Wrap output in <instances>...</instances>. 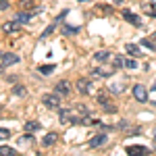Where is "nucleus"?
Masks as SVG:
<instances>
[{
  "label": "nucleus",
  "instance_id": "nucleus-5",
  "mask_svg": "<svg viewBox=\"0 0 156 156\" xmlns=\"http://www.w3.org/2000/svg\"><path fill=\"white\" fill-rule=\"evenodd\" d=\"M75 87H77V92H79V94H92V79L81 77V79H77V81H75Z\"/></svg>",
  "mask_w": 156,
  "mask_h": 156
},
{
  "label": "nucleus",
  "instance_id": "nucleus-19",
  "mask_svg": "<svg viewBox=\"0 0 156 156\" xmlns=\"http://www.w3.org/2000/svg\"><path fill=\"white\" fill-rule=\"evenodd\" d=\"M77 31H79L77 25H62V34H65V36H73V34H77Z\"/></svg>",
  "mask_w": 156,
  "mask_h": 156
},
{
  "label": "nucleus",
  "instance_id": "nucleus-28",
  "mask_svg": "<svg viewBox=\"0 0 156 156\" xmlns=\"http://www.w3.org/2000/svg\"><path fill=\"white\" fill-rule=\"evenodd\" d=\"M0 152H2V156H15V150L12 148H6V146H2Z\"/></svg>",
  "mask_w": 156,
  "mask_h": 156
},
{
  "label": "nucleus",
  "instance_id": "nucleus-21",
  "mask_svg": "<svg viewBox=\"0 0 156 156\" xmlns=\"http://www.w3.org/2000/svg\"><path fill=\"white\" fill-rule=\"evenodd\" d=\"M29 19H31V15H29V12H25V11H21L19 15H17V21H19L21 25H25L27 21H29Z\"/></svg>",
  "mask_w": 156,
  "mask_h": 156
},
{
  "label": "nucleus",
  "instance_id": "nucleus-33",
  "mask_svg": "<svg viewBox=\"0 0 156 156\" xmlns=\"http://www.w3.org/2000/svg\"><path fill=\"white\" fill-rule=\"evenodd\" d=\"M0 9L6 11V9H9V2H6V0H0Z\"/></svg>",
  "mask_w": 156,
  "mask_h": 156
},
{
  "label": "nucleus",
  "instance_id": "nucleus-31",
  "mask_svg": "<svg viewBox=\"0 0 156 156\" xmlns=\"http://www.w3.org/2000/svg\"><path fill=\"white\" fill-rule=\"evenodd\" d=\"M0 137H2V140H9V137H11V131L2 127V129H0Z\"/></svg>",
  "mask_w": 156,
  "mask_h": 156
},
{
  "label": "nucleus",
  "instance_id": "nucleus-10",
  "mask_svg": "<svg viewBox=\"0 0 156 156\" xmlns=\"http://www.w3.org/2000/svg\"><path fill=\"white\" fill-rule=\"evenodd\" d=\"M17 62H19L17 54H12V52H4L2 54V69H6L9 65H17Z\"/></svg>",
  "mask_w": 156,
  "mask_h": 156
},
{
  "label": "nucleus",
  "instance_id": "nucleus-34",
  "mask_svg": "<svg viewBox=\"0 0 156 156\" xmlns=\"http://www.w3.org/2000/svg\"><path fill=\"white\" fill-rule=\"evenodd\" d=\"M117 127H119V129H127V123H125V121H121V123L117 125Z\"/></svg>",
  "mask_w": 156,
  "mask_h": 156
},
{
  "label": "nucleus",
  "instance_id": "nucleus-27",
  "mask_svg": "<svg viewBox=\"0 0 156 156\" xmlns=\"http://www.w3.org/2000/svg\"><path fill=\"white\" fill-rule=\"evenodd\" d=\"M115 67H125V56H115Z\"/></svg>",
  "mask_w": 156,
  "mask_h": 156
},
{
  "label": "nucleus",
  "instance_id": "nucleus-32",
  "mask_svg": "<svg viewBox=\"0 0 156 156\" xmlns=\"http://www.w3.org/2000/svg\"><path fill=\"white\" fill-rule=\"evenodd\" d=\"M21 6L23 9H31V0H21Z\"/></svg>",
  "mask_w": 156,
  "mask_h": 156
},
{
  "label": "nucleus",
  "instance_id": "nucleus-7",
  "mask_svg": "<svg viewBox=\"0 0 156 156\" xmlns=\"http://www.w3.org/2000/svg\"><path fill=\"white\" fill-rule=\"evenodd\" d=\"M121 15H123V19H125L127 23L135 25V27H142V19H140V17H137V15H135L133 11H129V9H125V11L121 12Z\"/></svg>",
  "mask_w": 156,
  "mask_h": 156
},
{
  "label": "nucleus",
  "instance_id": "nucleus-3",
  "mask_svg": "<svg viewBox=\"0 0 156 156\" xmlns=\"http://www.w3.org/2000/svg\"><path fill=\"white\" fill-rule=\"evenodd\" d=\"M58 117L62 125H73L75 123V112L73 108H58Z\"/></svg>",
  "mask_w": 156,
  "mask_h": 156
},
{
  "label": "nucleus",
  "instance_id": "nucleus-15",
  "mask_svg": "<svg viewBox=\"0 0 156 156\" xmlns=\"http://www.w3.org/2000/svg\"><path fill=\"white\" fill-rule=\"evenodd\" d=\"M108 58H110L108 50H98L96 54H94V60H98V62H108Z\"/></svg>",
  "mask_w": 156,
  "mask_h": 156
},
{
  "label": "nucleus",
  "instance_id": "nucleus-17",
  "mask_svg": "<svg viewBox=\"0 0 156 156\" xmlns=\"http://www.w3.org/2000/svg\"><path fill=\"white\" fill-rule=\"evenodd\" d=\"M125 50H127L131 56H140V54H142V48H140V46H135V44H131V42H129V44H125Z\"/></svg>",
  "mask_w": 156,
  "mask_h": 156
},
{
  "label": "nucleus",
  "instance_id": "nucleus-18",
  "mask_svg": "<svg viewBox=\"0 0 156 156\" xmlns=\"http://www.w3.org/2000/svg\"><path fill=\"white\" fill-rule=\"evenodd\" d=\"M37 129H40V123H37V121H27V123H25V131L27 133H34V131H37Z\"/></svg>",
  "mask_w": 156,
  "mask_h": 156
},
{
  "label": "nucleus",
  "instance_id": "nucleus-36",
  "mask_svg": "<svg viewBox=\"0 0 156 156\" xmlns=\"http://www.w3.org/2000/svg\"><path fill=\"white\" fill-rule=\"evenodd\" d=\"M152 37H154V40H156V31H154V34H152Z\"/></svg>",
  "mask_w": 156,
  "mask_h": 156
},
{
  "label": "nucleus",
  "instance_id": "nucleus-22",
  "mask_svg": "<svg viewBox=\"0 0 156 156\" xmlns=\"http://www.w3.org/2000/svg\"><path fill=\"white\" fill-rule=\"evenodd\" d=\"M19 144H23V146L34 144V135H29V133H27V135H21V137H19Z\"/></svg>",
  "mask_w": 156,
  "mask_h": 156
},
{
  "label": "nucleus",
  "instance_id": "nucleus-2",
  "mask_svg": "<svg viewBox=\"0 0 156 156\" xmlns=\"http://www.w3.org/2000/svg\"><path fill=\"white\" fill-rule=\"evenodd\" d=\"M115 71H117L115 65H102V67H96V69L92 71V75H94V77H112Z\"/></svg>",
  "mask_w": 156,
  "mask_h": 156
},
{
  "label": "nucleus",
  "instance_id": "nucleus-12",
  "mask_svg": "<svg viewBox=\"0 0 156 156\" xmlns=\"http://www.w3.org/2000/svg\"><path fill=\"white\" fill-rule=\"evenodd\" d=\"M19 27H21V23H19L17 19H15V21H6V23L2 25V29H4V34H12V31H17Z\"/></svg>",
  "mask_w": 156,
  "mask_h": 156
},
{
  "label": "nucleus",
  "instance_id": "nucleus-37",
  "mask_svg": "<svg viewBox=\"0 0 156 156\" xmlns=\"http://www.w3.org/2000/svg\"><path fill=\"white\" fill-rule=\"evenodd\" d=\"M154 140H156V131H154Z\"/></svg>",
  "mask_w": 156,
  "mask_h": 156
},
{
  "label": "nucleus",
  "instance_id": "nucleus-23",
  "mask_svg": "<svg viewBox=\"0 0 156 156\" xmlns=\"http://www.w3.org/2000/svg\"><path fill=\"white\" fill-rule=\"evenodd\" d=\"M125 67L127 69H137L140 65H137V60H133V58H125Z\"/></svg>",
  "mask_w": 156,
  "mask_h": 156
},
{
  "label": "nucleus",
  "instance_id": "nucleus-1",
  "mask_svg": "<svg viewBox=\"0 0 156 156\" xmlns=\"http://www.w3.org/2000/svg\"><path fill=\"white\" fill-rule=\"evenodd\" d=\"M60 98L62 96H58L56 92H54V94H44V96H42V104L48 108V110H58L60 108Z\"/></svg>",
  "mask_w": 156,
  "mask_h": 156
},
{
  "label": "nucleus",
  "instance_id": "nucleus-20",
  "mask_svg": "<svg viewBox=\"0 0 156 156\" xmlns=\"http://www.w3.org/2000/svg\"><path fill=\"white\" fill-rule=\"evenodd\" d=\"M54 69H56L54 65H40V67H37V71L42 73V75H50V73L54 71Z\"/></svg>",
  "mask_w": 156,
  "mask_h": 156
},
{
  "label": "nucleus",
  "instance_id": "nucleus-38",
  "mask_svg": "<svg viewBox=\"0 0 156 156\" xmlns=\"http://www.w3.org/2000/svg\"><path fill=\"white\" fill-rule=\"evenodd\" d=\"M152 2H154V4H156V0H152Z\"/></svg>",
  "mask_w": 156,
  "mask_h": 156
},
{
  "label": "nucleus",
  "instance_id": "nucleus-29",
  "mask_svg": "<svg viewBox=\"0 0 156 156\" xmlns=\"http://www.w3.org/2000/svg\"><path fill=\"white\" fill-rule=\"evenodd\" d=\"M104 112H110V115H115V112H117V106H115V104H104Z\"/></svg>",
  "mask_w": 156,
  "mask_h": 156
},
{
  "label": "nucleus",
  "instance_id": "nucleus-6",
  "mask_svg": "<svg viewBox=\"0 0 156 156\" xmlns=\"http://www.w3.org/2000/svg\"><path fill=\"white\" fill-rule=\"evenodd\" d=\"M131 92H133V98H135L137 102H148V90H146L142 83H135Z\"/></svg>",
  "mask_w": 156,
  "mask_h": 156
},
{
  "label": "nucleus",
  "instance_id": "nucleus-8",
  "mask_svg": "<svg viewBox=\"0 0 156 156\" xmlns=\"http://www.w3.org/2000/svg\"><path fill=\"white\" fill-rule=\"evenodd\" d=\"M125 90H127V81H125V79H123V81H115V83L108 85V92L115 94V96H117V94H123Z\"/></svg>",
  "mask_w": 156,
  "mask_h": 156
},
{
  "label": "nucleus",
  "instance_id": "nucleus-35",
  "mask_svg": "<svg viewBox=\"0 0 156 156\" xmlns=\"http://www.w3.org/2000/svg\"><path fill=\"white\" fill-rule=\"evenodd\" d=\"M112 2H117V4H121V2H123V0H112Z\"/></svg>",
  "mask_w": 156,
  "mask_h": 156
},
{
  "label": "nucleus",
  "instance_id": "nucleus-4",
  "mask_svg": "<svg viewBox=\"0 0 156 156\" xmlns=\"http://www.w3.org/2000/svg\"><path fill=\"white\" fill-rule=\"evenodd\" d=\"M73 112H75V123H83L90 117V110H87L85 104H75L73 106Z\"/></svg>",
  "mask_w": 156,
  "mask_h": 156
},
{
  "label": "nucleus",
  "instance_id": "nucleus-30",
  "mask_svg": "<svg viewBox=\"0 0 156 156\" xmlns=\"http://www.w3.org/2000/svg\"><path fill=\"white\" fill-rule=\"evenodd\" d=\"M54 27H56V23H52V25H48V27H46V31H44V34H42V37H48L50 34H52V31H54Z\"/></svg>",
  "mask_w": 156,
  "mask_h": 156
},
{
  "label": "nucleus",
  "instance_id": "nucleus-24",
  "mask_svg": "<svg viewBox=\"0 0 156 156\" xmlns=\"http://www.w3.org/2000/svg\"><path fill=\"white\" fill-rule=\"evenodd\" d=\"M142 46H144V48H148L150 52H154V50H156V46L152 44V40H142Z\"/></svg>",
  "mask_w": 156,
  "mask_h": 156
},
{
  "label": "nucleus",
  "instance_id": "nucleus-16",
  "mask_svg": "<svg viewBox=\"0 0 156 156\" xmlns=\"http://www.w3.org/2000/svg\"><path fill=\"white\" fill-rule=\"evenodd\" d=\"M12 94L19 96V98H23V96H27V87L21 85V83H15V85H12Z\"/></svg>",
  "mask_w": 156,
  "mask_h": 156
},
{
  "label": "nucleus",
  "instance_id": "nucleus-14",
  "mask_svg": "<svg viewBox=\"0 0 156 156\" xmlns=\"http://www.w3.org/2000/svg\"><path fill=\"white\" fill-rule=\"evenodd\" d=\"M56 140H58V135H56L54 131H50V133H46V135H44L42 146H54V144H56Z\"/></svg>",
  "mask_w": 156,
  "mask_h": 156
},
{
  "label": "nucleus",
  "instance_id": "nucleus-26",
  "mask_svg": "<svg viewBox=\"0 0 156 156\" xmlns=\"http://www.w3.org/2000/svg\"><path fill=\"white\" fill-rule=\"evenodd\" d=\"M144 11H146V15H148V17H156V4H152V6H146Z\"/></svg>",
  "mask_w": 156,
  "mask_h": 156
},
{
  "label": "nucleus",
  "instance_id": "nucleus-11",
  "mask_svg": "<svg viewBox=\"0 0 156 156\" xmlns=\"http://www.w3.org/2000/svg\"><path fill=\"white\" fill-rule=\"evenodd\" d=\"M127 154L129 156H146L148 154V148H144V146H127Z\"/></svg>",
  "mask_w": 156,
  "mask_h": 156
},
{
  "label": "nucleus",
  "instance_id": "nucleus-39",
  "mask_svg": "<svg viewBox=\"0 0 156 156\" xmlns=\"http://www.w3.org/2000/svg\"><path fill=\"white\" fill-rule=\"evenodd\" d=\"M154 87H156V81H154Z\"/></svg>",
  "mask_w": 156,
  "mask_h": 156
},
{
  "label": "nucleus",
  "instance_id": "nucleus-13",
  "mask_svg": "<svg viewBox=\"0 0 156 156\" xmlns=\"http://www.w3.org/2000/svg\"><path fill=\"white\" fill-rule=\"evenodd\" d=\"M104 142H106V135L104 133H98V135H94L90 140V148H98V146H102Z\"/></svg>",
  "mask_w": 156,
  "mask_h": 156
},
{
  "label": "nucleus",
  "instance_id": "nucleus-25",
  "mask_svg": "<svg viewBox=\"0 0 156 156\" xmlns=\"http://www.w3.org/2000/svg\"><path fill=\"white\" fill-rule=\"evenodd\" d=\"M96 100L100 102V104H108V96H106V92H100L96 96Z\"/></svg>",
  "mask_w": 156,
  "mask_h": 156
},
{
  "label": "nucleus",
  "instance_id": "nucleus-9",
  "mask_svg": "<svg viewBox=\"0 0 156 156\" xmlns=\"http://www.w3.org/2000/svg\"><path fill=\"white\" fill-rule=\"evenodd\" d=\"M54 92H56L58 96H69V94H71V83H69V81H58V83L54 85Z\"/></svg>",
  "mask_w": 156,
  "mask_h": 156
}]
</instances>
